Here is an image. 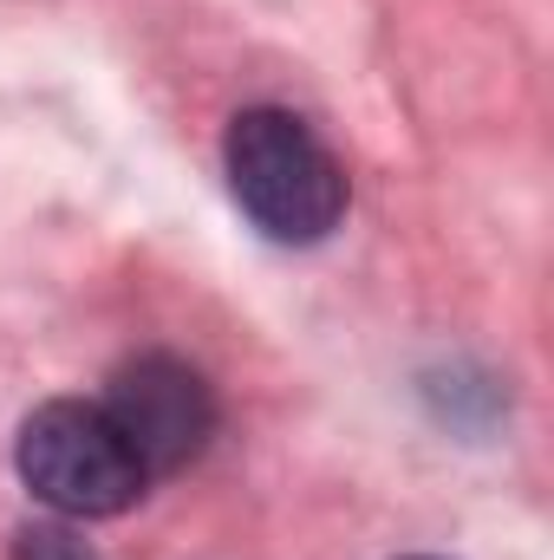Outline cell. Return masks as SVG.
<instances>
[{
  "instance_id": "2",
  "label": "cell",
  "mask_w": 554,
  "mask_h": 560,
  "mask_svg": "<svg viewBox=\"0 0 554 560\" xmlns=\"http://www.w3.org/2000/svg\"><path fill=\"white\" fill-rule=\"evenodd\" d=\"M13 456H20V482L72 522L125 515L150 482L138 469V456H131V443L118 436V423L105 418V405H85V398L39 405L20 423Z\"/></svg>"
},
{
  "instance_id": "1",
  "label": "cell",
  "mask_w": 554,
  "mask_h": 560,
  "mask_svg": "<svg viewBox=\"0 0 554 560\" xmlns=\"http://www.w3.org/2000/svg\"><path fill=\"white\" fill-rule=\"evenodd\" d=\"M222 170H229V189H235L242 215L268 242H293V248L326 242L346 215L339 156L313 138V125H300L280 105H255L229 125Z\"/></svg>"
},
{
  "instance_id": "3",
  "label": "cell",
  "mask_w": 554,
  "mask_h": 560,
  "mask_svg": "<svg viewBox=\"0 0 554 560\" xmlns=\"http://www.w3.org/2000/svg\"><path fill=\"white\" fill-rule=\"evenodd\" d=\"M105 418L131 443L143 476L189 469L216 436V392L209 378L176 352H138L105 385Z\"/></svg>"
},
{
  "instance_id": "4",
  "label": "cell",
  "mask_w": 554,
  "mask_h": 560,
  "mask_svg": "<svg viewBox=\"0 0 554 560\" xmlns=\"http://www.w3.org/2000/svg\"><path fill=\"white\" fill-rule=\"evenodd\" d=\"M7 560H99V555L72 528H59V522H33V528L13 535V555Z\"/></svg>"
}]
</instances>
